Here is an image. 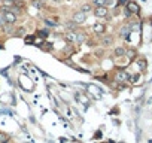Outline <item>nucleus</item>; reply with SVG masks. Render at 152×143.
<instances>
[{"mask_svg": "<svg viewBox=\"0 0 152 143\" xmlns=\"http://www.w3.org/2000/svg\"><path fill=\"white\" fill-rule=\"evenodd\" d=\"M92 14H94V17H97V18H108L109 11H108L106 6H96L94 11H92Z\"/></svg>", "mask_w": 152, "mask_h": 143, "instance_id": "nucleus-1", "label": "nucleus"}, {"mask_svg": "<svg viewBox=\"0 0 152 143\" xmlns=\"http://www.w3.org/2000/svg\"><path fill=\"white\" fill-rule=\"evenodd\" d=\"M114 79L118 83H124V82H127L130 79V75H128V72H125V70H119V72H116Z\"/></svg>", "mask_w": 152, "mask_h": 143, "instance_id": "nucleus-2", "label": "nucleus"}, {"mask_svg": "<svg viewBox=\"0 0 152 143\" xmlns=\"http://www.w3.org/2000/svg\"><path fill=\"white\" fill-rule=\"evenodd\" d=\"M125 9L130 11V12H131V15H134V14L137 15L139 12H140V6H139L136 2H133V0H128L127 5H125Z\"/></svg>", "mask_w": 152, "mask_h": 143, "instance_id": "nucleus-3", "label": "nucleus"}, {"mask_svg": "<svg viewBox=\"0 0 152 143\" xmlns=\"http://www.w3.org/2000/svg\"><path fill=\"white\" fill-rule=\"evenodd\" d=\"M72 19H73L78 25H79V24H84L85 19H87V14L82 12V11H76L75 14H73V17H72Z\"/></svg>", "mask_w": 152, "mask_h": 143, "instance_id": "nucleus-4", "label": "nucleus"}, {"mask_svg": "<svg viewBox=\"0 0 152 143\" xmlns=\"http://www.w3.org/2000/svg\"><path fill=\"white\" fill-rule=\"evenodd\" d=\"M3 19H5V23L6 24H14L17 21V15L14 14L12 11H3Z\"/></svg>", "mask_w": 152, "mask_h": 143, "instance_id": "nucleus-5", "label": "nucleus"}, {"mask_svg": "<svg viewBox=\"0 0 152 143\" xmlns=\"http://www.w3.org/2000/svg\"><path fill=\"white\" fill-rule=\"evenodd\" d=\"M130 34H131V30H130V27H128V24L122 25L121 30H119V36H121L122 39H125V40H128Z\"/></svg>", "mask_w": 152, "mask_h": 143, "instance_id": "nucleus-6", "label": "nucleus"}, {"mask_svg": "<svg viewBox=\"0 0 152 143\" xmlns=\"http://www.w3.org/2000/svg\"><path fill=\"white\" fill-rule=\"evenodd\" d=\"M92 30H94L96 34H103L104 31H106V25H104L103 23H96L94 25H92Z\"/></svg>", "mask_w": 152, "mask_h": 143, "instance_id": "nucleus-7", "label": "nucleus"}, {"mask_svg": "<svg viewBox=\"0 0 152 143\" xmlns=\"http://www.w3.org/2000/svg\"><path fill=\"white\" fill-rule=\"evenodd\" d=\"M85 39H87V34H85L84 31H78V33H75V43H76V45L84 43Z\"/></svg>", "mask_w": 152, "mask_h": 143, "instance_id": "nucleus-8", "label": "nucleus"}, {"mask_svg": "<svg viewBox=\"0 0 152 143\" xmlns=\"http://www.w3.org/2000/svg\"><path fill=\"white\" fill-rule=\"evenodd\" d=\"M64 27H66V30H69V31H75L78 28V24L73 21V19H69V21L64 23Z\"/></svg>", "mask_w": 152, "mask_h": 143, "instance_id": "nucleus-9", "label": "nucleus"}, {"mask_svg": "<svg viewBox=\"0 0 152 143\" xmlns=\"http://www.w3.org/2000/svg\"><path fill=\"white\" fill-rule=\"evenodd\" d=\"M125 52H127V48H124V46H116L115 49H114V54H115V57H125Z\"/></svg>", "mask_w": 152, "mask_h": 143, "instance_id": "nucleus-10", "label": "nucleus"}, {"mask_svg": "<svg viewBox=\"0 0 152 143\" xmlns=\"http://www.w3.org/2000/svg\"><path fill=\"white\" fill-rule=\"evenodd\" d=\"M136 64L139 66V70H140V72L148 67V61L145 60V58H137V60H136Z\"/></svg>", "mask_w": 152, "mask_h": 143, "instance_id": "nucleus-11", "label": "nucleus"}, {"mask_svg": "<svg viewBox=\"0 0 152 143\" xmlns=\"http://www.w3.org/2000/svg\"><path fill=\"white\" fill-rule=\"evenodd\" d=\"M128 27H130V30H131V33H133V31H136V30H137V31H140L142 24H140V23H137V21H136V23L133 21V23H128Z\"/></svg>", "mask_w": 152, "mask_h": 143, "instance_id": "nucleus-12", "label": "nucleus"}, {"mask_svg": "<svg viewBox=\"0 0 152 143\" xmlns=\"http://www.w3.org/2000/svg\"><path fill=\"white\" fill-rule=\"evenodd\" d=\"M112 42H114L112 36H106V37H103V39H102V45H103V46H110Z\"/></svg>", "mask_w": 152, "mask_h": 143, "instance_id": "nucleus-13", "label": "nucleus"}, {"mask_svg": "<svg viewBox=\"0 0 152 143\" xmlns=\"http://www.w3.org/2000/svg\"><path fill=\"white\" fill-rule=\"evenodd\" d=\"M31 5L35 6L36 9H42L45 6V2H42V0H31Z\"/></svg>", "mask_w": 152, "mask_h": 143, "instance_id": "nucleus-14", "label": "nucleus"}, {"mask_svg": "<svg viewBox=\"0 0 152 143\" xmlns=\"http://www.w3.org/2000/svg\"><path fill=\"white\" fill-rule=\"evenodd\" d=\"M75 51H78V48H73V46H72V45H67V46L64 48V51H63V52H64L66 55H70V54H73Z\"/></svg>", "mask_w": 152, "mask_h": 143, "instance_id": "nucleus-15", "label": "nucleus"}, {"mask_svg": "<svg viewBox=\"0 0 152 143\" xmlns=\"http://www.w3.org/2000/svg\"><path fill=\"white\" fill-rule=\"evenodd\" d=\"M131 83H136L140 81V73H136V75H130V79H128Z\"/></svg>", "mask_w": 152, "mask_h": 143, "instance_id": "nucleus-16", "label": "nucleus"}, {"mask_svg": "<svg viewBox=\"0 0 152 143\" xmlns=\"http://www.w3.org/2000/svg\"><path fill=\"white\" fill-rule=\"evenodd\" d=\"M45 24L48 25L49 28H55V27H57V23L54 21V19H48V18H46V19H45Z\"/></svg>", "mask_w": 152, "mask_h": 143, "instance_id": "nucleus-17", "label": "nucleus"}, {"mask_svg": "<svg viewBox=\"0 0 152 143\" xmlns=\"http://www.w3.org/2000/svg\"><path fill=\"white\" fill-rule=\"evenodd\" d=\"M40 48L43 51H52V48H54V46H52V43H49V42H43Z\"/></svg>", "mask_w": 152, "mask_h": 143, "instance_id": "nucleus-18", "label": "nucleus"}, {"mask_svg": "<svg viewBox=\"0 0 152 143\" xmlns=\"http://www.w3.org/2000/svg\"><path fill=\"white\" fill-rule=\"evenodd\" d=\"M37 34H39V37H40V39H46V37L49 36V31L48 30H39Z\"/></svg>", "mask_w": 152, "mask_h": 143, "instance_id": "nucleus-19", "label": "nucleus"}, {"mask_svg": "<svg viewBox=\"0 0 152 143\" xmlns=\"http://www.w3.org/2000/svg\"><path fill=\"white\" fill-rule=\"evenodd\" d=\"M81 11H82V12H85V14H87V12H91V11H92V6H91L90 3H85V5H82Z\"/></svg>", "mask_w": 152, "mask_h": 143, "instance_id": "nucleus-20", "label": "nucleus"}, {"mask_svg": "<svg viewBox=\"0 0 152 143\" xmlns=\"http://www.w3.org/2000/svg\"><path fill=\"white\" fill-rule=\"evenodd\" d=\"M108 0H92V5L94 6H106Z\"/></svg>", "mask_w": 152, "mask_h": 143, "instance_id": "nucleus-21", "label": "nucleus"}, {"mask_svg": "<svg viewBox=\"0 0 152 143\" xmlns=\"http://www.w3.org/2000/svg\"><path fill=\"white\" fill-rule=\"evenodd\" d=\"M24 42H25V43H33V42H35V36H31V34L25 36V37H24Z\"/></svg>", "mask_w": 152, "mask_h": 143, "instance_id": "nucleus-22", "label": "nucleus"}, {"mask_svg": "<svg viewBox=\"0 0 152 143\" xmlns=\"http://www.w3.org/2000/svg\"><path fill=\"white\" fill-rule=\"evenodd\" d=\"M15 36H18V37L25 36V30H24V28H18V30L15 31Z\"/></svg>", "mask_w": 152, "mask_h": 143, "instance_id": "nucleus-23", "label": "nucleus"}, {"mask_svg": "<svg viewBox=\"0 0 152 143\" xmlns=\"http://www.w3.org/2000/svg\"><path fill=\"white\" fill-rule=\"evenodd\" d=\"M134 54H136V51H134V49H127V52H125V55H127L128 58H133Z\"/></svg>", "mask_w": 152, "mask_h": 143, "instance_id": "nucleus-24", "label": "nucleus"}, {"mask_svg": "<svg viewBox=\"0 0 152 143\" xmlns=\"http://www.w3.org/2000/svg\"><path fill=\"white\" fill-rule=\"evenodd\" d=\"M8 142V136L5 133H0V143H6Z\"/></svg>", "mask_w": 152, "mask_h": 143, "instance_id": "nucleus-25", "label": "nucleus"}, {"mask_svg": "<svg viewBox=\"0 0 152 143\" xmlns=\"http://www.w3.org/2000/svg\"><path fill=\"white\" fill-rule=\"evenodd\" d=\"M122 17H125V18H130V17H131V12H130V11H127V9H125V11L122 12Z\"/></svg>", "mask_w": 152, "mask_h": 143, "instance_id": "nucleus-26", "label": "nucleus"}, {"mask_svg": "<svg viewBox=\"0 0 152 143\" xmlns=\"http://www.w3.org/2000/svg\"><path fill=\"white\" fill-rule=\"evenodd\" d=\"M127 2H128V0H118V5L124 6V5H127Z\"/></svg>", "mask_w": 152, "mask_h": 143, "instance_id": "nucleus-27", "label": "nucleus"}, {"mask_svg": "<svg viewBox=\"0 0 152 143\" xmlns=\"http://www.w3.org/2000/svg\"><path fill=\"white\" fill-rule=\"evenodd\" d=\"M100 137H102V131H97L94 134V139H100Z\"/></svg>", "mask_w": 152, "mask_h": 143, "instance_id": "nucleus-28", "label": "nucleus"}, {"mask_svg": "<svg viewBox=\"0 0 152 143\" xmlns=\"http://www.w3.org/2000/svg\"><path fill=\"white\" fill-rule=\"evenodd\" d=\"M3 2H6V3H14L15 0H3Z\"/></svg>", "mask_w": 152, "mask_h": 143, "instance_id": "nucleus-29", "label": "nucleus"}, {"mask_svg": "<svg viewBox=\"0 0 152 143\" xmlns=\"http://www.w3.org/2000/svg\"><path fill=\"white\" fill-rule=\"evenodd\" d=\"M52 2H54V3H61L63 0H52Z\"/></svg>", "mask_w": 152, "mask_h": 143, "instance_id": "nucleus-30", "label": "nucleus"}, {"mask_svg": "<svg viewBox=\"0 0 152 143\" xmlns=\"http://www.w3.org/2000/svg\"><path fill=\"white\" fill-rule=\"evenodd\" d=\"M103 143H110V142H103Z\"/></svg>", "mask_w": 152, "mask_h": 143, "instance_id": "nucleus-31", "label": "nucleus"}, {"mask_svg": "<svg viewBox=\"0 0 152 143\" xmlns=\"http://www.w3.org/2000/svg\"><path fill=\"white\" fill-rule=\"evenodd\" d=\"M2 48H3V46H2V45H0V49H2Z\"/></svg>", "mask_w": 152, "mask_h": 143, "instance_id": "nucleus-32", "label": "nucleus"}, {"mask_svg": "<svg viewBox=\"0 0 152 143\" xmlns=\"http://www.w3.org/2000/svg\"><path fill=\"white\" fill-rule=\"evenodd\" d=\"M42 2H46V0H42Z\"/></svg>", "mask_w": 152, "mask_h": 143, "instance_id": "nucleus-33", "label": "nucleus"}]
</instances>
